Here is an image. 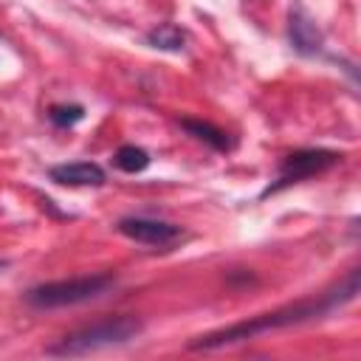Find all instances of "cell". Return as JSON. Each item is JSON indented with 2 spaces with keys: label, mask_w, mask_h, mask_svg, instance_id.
<instances>
[{
  "label": "cell",
  "mask_w": 361,
  "mask_h": 361,
  "mask_svg": "<svg viewBox=\"0 0 361 361\" xmlns=\"http://www.w3.org/2000/svg\"><path fill=\"white\" fill-rule=\"evenodd\" d=\"M113 285H116L113 274H93V276H73V279H59V282H42V285H34L25 293V302L31 307H39V310L68 307V305L99 299Z\"/></svg>",
  "instance_id": "cell-3"
},
{
  "label": "cell",
  "mask_w": 361,
  "mask_h": 361,
  "mask_svg": "<svg viewBox=\"0 0 361 361\" xmlns=\"http://www.w3.org/2000/svg\"><path fill=\"white\" fill-rule=\"evenodd\" d=\"M48 118L56 127H73L76 121L85 118V107H79V104H56V107H51Z\"/></svg>",
  "instance_id": "cell-11"
},
{
  "label": "cell",
  "mask_w": 361,
  "mask_h": 361,
  "mask_svg": "<svg viewBox=\"0 0 361 361\" xmlns=\"http://www.w3.org/2000/svg\"><path fill=\"white\" fill-rule=\"evenodd\" d=\"M180 127H183L186 133H192L195 138L206 141V144H209V147H214V149H228V138H226V133H223V130H217V127H212V124H206V121L183 118V121H180Z\"/></svg>",
  "instance_id": "cell-10"
},
{
  "label": "cell",
  "mask_w": 361,
  "mask_h": 361,
  "mask_svg": "<svg viewBox=\"0 0 361 361\" xmlns=\"http://www.w3.org/2000/svg\"><path fill=\"white\" fill-rule=\"evenodd\" d=\"M288 31H290V42L299 54H316L322 48V31L316 28V23L305 11H299V8L290 11Z\"/></svg>",
  "instance_id": "cell-7"
},
{
  "label": "cell",
  "mask_w": 361,
  "mask_h": 361,
  "mask_svg": "<svg viewBox=\"0 0 361 361\" xmlns=\"http://www.w3.org/2000/svg\"><path fill=\"white\" fill-rule=\"evenodd\" d=\"M124 237L144 243V245H172L175 240H180V228L164 220H147V217H124L116 226Z\"/></svg>",
  "instance_id": "cell-5"
},
{
  "label": "cell",
  "mask_w": 361,
  "mask_h": 361,
  "mask_svg": "<svg viewBox=\"0 0 361 361\" xmlns=\"http://www.w3.org/2000/svg\"><path fill=\"white\" fill-rule=\"evenodd\" d=\"M338 158H341V155H336V152H330V149H302V152H293V155H288V158L282 161L279 178H276L274 186L265 189V195L279 192L282 186H290V183H296V180H305V178H310V175H316V172H324V169L333 166Z\"/></svg>",
  "instance_id": "cell-4"
},
{
  "label": "cell",
  "mask_w": 361,
  "mask_h": 361,
  "mask_svg": "<svg viewBox=\"0 0 361 361\" xmlns=\"http://www.w3.org/2000/svg\"><path fill=\"white\" fill-rule=\"evenodd\" d=\"M147 42L158 51H183L186 45V31L178 28L175 23H161L158 28H152L147 34Z\"/></svg>",
  "instance_id": "cell-8"
},
{
  "label": "cell",
  "mask_w": 361,
  "mask_h": 361,
  "mask_svg": "<svg viewBox=\"0 0 361 361\" xmlns=\"http://www.w3.org/2000/svg\"><path fill=\"white\" fill-rule=\"evenodd\" d=\"M141 333V322L135 316H113V319H102L96 324H87L71 336H65L59 344L48 347L51 355H90L107 347H118L127 344L130 338H135Z\"/></svg>",
  "instance_id": "cell-2"
},
{
  "label": "cell",
  "mask_w": 361,
  "mask_h": 361,
  "mask_svg": "<svg viewBox=\"0 0 361 361\" xmlns=\"http://www.w3.org/2000/svg\"><path fill=\"white\" fill-rule=\"evenodd\" d=\"M355 293H358V271H350V276H347L344 285H338L336 290H330V293H324V296H319L313 302H299V305L279 307L274 313H259V316H254L248 322H237V324L223 327L217 333L200 336L189 347L192 350H220V347H228V344L254 338L259 333H271V330H279V327H290V324H302V322H310V319H322L330 310H336L344 302H350Z\"/></svg>",
  "instance_id": "cell-1"
},
{
  "label": "cell",
  "mask_w": 361,
  "mask_h": 361,
  "mask_svg": "<svg viewBox=\"0 0 361 361\" xmlns=\"http://www.w3.org/2000/svg\"><path fill=\"white\" fill-rule=\"evenodd\" d=\"M51 180L62 186H102L104 183V169L90 161H73V164H59L51 169Z\"/></svg>",
  "instance_id": "cell-6"
},
{
  "label": "cell",
  "mask_w": 361,
  "mask_h": 361,
  "mask_svg": "<svg viewBox=\"0 0 361 361\" xmlns=\"http://www.w3.org/2000/svg\"><path fill=\"white\" fill-rule=\"evenodd\" d=\"M113 164H116L121 172L135 175V172H144V169L149 166V152L141 149V147H135V144H124V147H118V152L113 155Z\"/></svg>",
  "instance_id": "cell-9"
}]
</instances>
